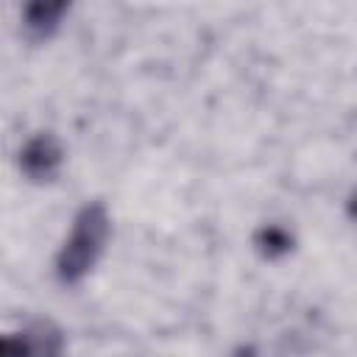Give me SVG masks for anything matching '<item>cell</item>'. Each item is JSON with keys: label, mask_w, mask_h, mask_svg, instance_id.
Wrapping results in <instances>:
<instances>
[{"label": "cell", "mask_w": 357, "mask_h": 357, "mask_svg": "<svg viewBox=\"0 0 357 357\" xmlns=\"http://www.w3.org/2000/svg\"><path fill=\"white\" fill-rule=\"evenodd\" d=\"M109 237V218L106 209L100 204H89L78 212V218L73 220L70 237L64 240L59 259H56V271L61 282H78L89 273V268L98 262L103 243Z\"/></svg>", "instance_id": "cell-1"}, {"label": "cell", "mask_w": 357, "mask_h": 357, "mask_svg": "<svg viewBox=\"0 0 357 357\" xmlns=\"http://www.w3.org/2000/svg\"><path fill=\"white\" fill-rule=\"evenodd\" d=\"M70 3L73 0H25V6H22V25H25L28 36L47 39L59 28V22H61L64 11L70 8Z\"/></svg>", "instance_id": "cell-2"}, {"label": "cell", "mask_w": 357, "mask_h": 357, "mask_svg": "<svg viewBox=\"0 0 357 357\" xmlns=\"http://www.w3.org/2000/svg\"><path fill=\"white\" fill-rule=\"evenodd\" d=\"M20 156H22L20 165H22L25 173L33 176V178H50V176L59 170V162H61V151H59V145H56L50 137H36V139H31Z\"/></svg>", "instance_id": "cell-3"}, {"label": "cell", "mask_w": 357, "mask_h": 357, "mask_svg": "<svg viewBox=\"0 0 357 357\" xmlns=\"http://www.w3.org/2000/svg\"><path fill=\"white\" fill-rule=\"evenodd\" d=\"M354 215H357V195H354Z\"/></svg>", "instance_id": "cell-4"}]
</instances>
